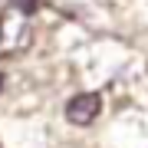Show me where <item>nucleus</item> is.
I'll list each match as a JSON object with an SVG mask.
<instances>
[{"mask_svg": "<svg viewBox=\"0 0 148 148\" xmlns=\"http://www.w3.org/2000/svg\"><path fill=\"white\" fill-rule=\"evenodd\" d=\"M102 112V99H99V92H79V95H73V99L66 102V122H73V125H92L95 115Z\"/></svg>", "mask_w": 148, "mask_h": 148, "instance_id": "f257e3e1", "label": "nucleus"}, {"mask_svg": "<svg viewBox=\"0 0 148 148\" xmlns=\"http://www.w3.org/2000/svg\"><path fill=\"white\" fill-rule=\"evenodd\" d=\"M7 3H10L13 10H20L23 16H33V13L40 10V0H7Z\"/></svg>", "mask_w": 148, "mask_h": 148, "instance_id": "f03ea898", "label": "nucleus"}, {"mask_svg": "<svg viewBox=\"0 0 148 148\" xmlns=\"http://www.w3.org/2000/svg\"><path fill=\"white\" fill-rule=\"evenodd\" d=\"M0 92H3V73H0Z\"/></svg>", "mask_w": 148, "mask_h": 148, "instance_id": "7ed1b4c3", "label": "nucleus"}]
</instances>
